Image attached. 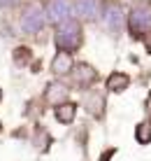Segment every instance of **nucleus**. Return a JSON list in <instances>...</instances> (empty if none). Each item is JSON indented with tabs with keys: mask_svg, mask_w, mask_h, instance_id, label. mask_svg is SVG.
<instances>
[{
	"mask_svg": "<svg viewBox=\"0 0 151 161\" xmlns=\"http://www.w3.org/2000/svg\"><path fill=\"white\" fill-rule=\"evenodd\" d=\"M81 40V35H79V26L77 24H72V21H68V24L63 26V28L58 31V47H63V49H72V47H77Z\"/></svg>",
	"mask_w": 151,
	"mask_h": 161,
	"instance_id": "obj_1",
	"label": "nucleus"
},
{
	"mask_svg": "<svg viewBox=\"0 0 151 161\" xmlns=\"http://www.w3.org/2000/svg\"><path fill=\"white\" fill-rule=\"evenodd\" d=\"M151 26V7L144 5L133 12V31H142V28H149Z\"/></svg>",
	"mask_w": 151,
	"mask_h": 161,
	"instance_id": "obj_2",
	"label": "nucleus"
},
{
	"mask_svg": "<svg viewBox=\"0 0 151 161\" xmlns=\"http://www.w3.org/2000/svg\"><path fill=\"white\" fill-rule=\"evenodd\" d=\"M21 26H23V31L35 33V31L42 26V14H40V12H28V14L23 16V21H21Z\"/></svg>",
	"mask_w": 151,
	"mask_h": 161,
	"instance_id": "obj_3",
	"label": "nucleus"
},
{
	"mask_svg": "<svg viewBox=\"0 0 151 161\" xmlns=\"http://www.w3.org/2000/svg\"><path fill=\"white\" fill-rule=\"evenodd\" d=\"M70 68H72V56L68 52H60L54 58V73H68Z\"/></svg>",
	"mask_w": 151,
	"mask_h": 161,
	"instance_id": "obj_4",
	"label": "nucleus"
},
{
	"mask_svg": "<svg viewBox=\"0 0 151 161\" xmlns=\"http://www.w3.org/2000/svg\"><path fill=\"white\" fill-rule=\"evenodd\" d=\"M49 14H51L54 21L65 19V14H68V5H65L63 0H54V5H51V9H49Z\"/></svg>",
	"mask_w": 151,
	"mask_h": 161,
	"instance_id": "obj_5",
	"label": "nucleus"
},
{
	"mask_svg": "<svg viewBox=\"0 0 151 161\" xmlns=\"http://www.w3.org/2000/svg\"><path fill=\"white\" fill-rule=\"evenodd\" d=\"M107 86L112 89V91H123V89L128 86V77L126 75H112L109 77V82H107Z\"/></svg>",
	"mask_w": 151,
	"mask_h": 161,
	"instance_id": "obj_6",
	"label": "nucleus"
},
{
	"mask_svg": "<svg viewBox=\"0 0 151 161\" xmlns=\"http://www.w3.org/2000/svg\"><path fill=\"white\" fill-rule=\"evenodd\" d=\"M56 117H58L60 121H72V117H75V105L72 103H68V105H60L58 110H56Z\"/></svg>",
	"mask_w": 151,
	"mask_h": 161,
	"instance_id": "obj_7",
	"label": "nucleus"
},
{
	"mask_svg": "<svg viewBox=\"0 0 151 161\" xmlns=\"http://www.w3.org/2000/svg\"><path fill=\"white\" fill-rule=\"evenodd\" d=\"M75 80H77V84H88V82H93V80H96V73H93V70L88 68V65H81Z\"/></svg>",
	"mask_w": 151,
	"mask_h": 161,
	"instance_id": "obj_8",
	"label": "nucleus"
},
{
	"mask_svg": "<svg viewBox=\"0 0 151 161\" xmlns=\"http://www.w3.org/2000/svg\"><path fill=\"white\" fill-rule=\"evenodd\" d=\"M79 12L84 14V16H93L96 14V0H79Z\"/></svg>",
	"mask_w": 151,
	"mask_h": 161,
	"instance_id": "obj_9",
	"label": "nucleus"
},
{
	"mask_svg": "<svg viewBox=\"0 0 151 161\" xmlns=\"http://www.w3.org/2000/svg\"><path fill=\"white\" fill-rule=\"evenodd\" d=\"M137 138H139V142H149V138H151V129H149V124H139Z\"/></svg>",
	"mask_w": 151,
	"mask_h": 161,
	"instance_id": "obj_10",
	"label": "nucleus"
},
{
	"mask_svg": "<svg viewBox=\"0 0 151 161\" xmlns=\"http://www.w3.org/2000/svg\"><path fill=\"white\" fill-rule=\"evenodd\" d=\"M12 3H16V0H0V5H12Z\"/></svg>",
	"mask_w": 151,
	"mask_h": 161,
	"instance_id": "obj_11",
	"label": "nucleus"
}]
</instances>
